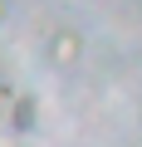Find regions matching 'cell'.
I'll return each mask as SVG.
<instances>
[{
  "label": "cell",
  "instance_id": "6da1fadb",
  "mask_svg": "<svg viewBox=\"0 0 142 147\" xmlns=\"http://www.w3.org/2000/svg\"><path fill=\"white\" fill-rule=\"evenodd\" d=\"M49 59H54L59 69L79 64V59H83V34H79V30H54V34H49Z\"/></svg>",
  "mask_w": 142,
  "mask_h": 147
},
{
  "label": "cell",
  "instance_id": "7a4b0ae2",
  "mask_svg": "<svg viewBox=\"0 0 142 147\" xmlns=\"http://www.w3.org/2000/svg\"><path fill=\"white\" fill-rule=\"evenodd\" d=\"M34 123H39V98H34V93H15V103H10V127H15V132H34Z\"/></svg>",
  "mask_w": 142,
  "mask_h": 147
},
{
  "label": "cell",
  "instance_id": "3957f363",
  "mask_svg": "<svg viewBox=\"0 0 142 147\" xmlns=\"http://www.w3.org/2000/svg\"><path fill=\"white\" fill-rule=\"evenodd\" d=\"M10 103H15V84L0 74V108H10Z\"/></svg>",
  "mask_w": 142,
  "mask_h": 147
},
{
  "label": "cell",
  "instance_id": "277c9868",
  "mask_svg": "<svg viewBox=\"0 0 142 147\" xmlns=\"http://www.w3.org/2000/svg\"><path fill=\"white\" fill-rule=\"evenodd\" d=\"M5 15H10V0H0V20H5Z\"/></svg>",
  "mask_w": 142,
  "mask_h": 147
}]
</instances>
